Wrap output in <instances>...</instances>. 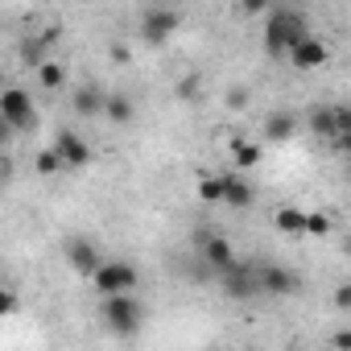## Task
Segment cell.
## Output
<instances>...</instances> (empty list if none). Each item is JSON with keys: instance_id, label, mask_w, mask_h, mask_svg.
Listing matches in <instances>:
<instances>
[{"instance_id": "22", "label": "cell", "mask_w": 351, "mask_h": 351, "mask_svg": "<svg viewBox=\"0 0 351 351\" xmlns=\"http://www.w3.org/2000/svg\"><path fill=\"white\" fill-rule=\"evenodd\" d=\"M228 108H236V112H244L248 108V87H228V99H223Z\"/></svg>"}, {"instance_id": "15", "label": "cell", "mask_w": 351, "mask_h": 351, "mask_svg": "<svg viewBox=\"0 0 351 351\" xmlns=\"http://www.w3.org/2000/svg\"><path fill=\"white\" fill-rule=\"evenodd\" d=\"M273 223L285 236H310V211H302V207H281L273 215Z\"/></svg>"}, {"instance_id": "6", "label": "cell", "mask_w": 351, "mask_h": 351, "mask_svg": "<svg viewBox=\"0 0 351 351\" xmlns=\"http://www.w3.org/2000/svg\"><path fill=\"white\" fill-rule=\"evenodd\" d=\"M195 244H199V265H207L211 273H232L240 261H236V248H232V240H223L219 232H199L195 236Z\"/></svg>"}, {"instance_id": "19", "label": "cell", "mask_w": 351, "mask_h": 351, "mask_svg": "<svg viewBox=\"0 0 351 351\" xmlns=\"http://www.w3.org/2000/svg\"><path fill=\"white\" fill-rule=\"evenodd\" d=\"M34 169L42 173V178H54V173H58V169H66V165H62V157H58L54 149H42V153L34 157Z\"/></svg>"}, {"instance_id": "4", "label": "cell", "mask_w": 351, "mask_h": 351, "mask_svg": "<svg viewBox=\"0 0 351 351\" xmlns=\"http://www.w3.org/2000/svg\"><path fill=\"white\" fill-rule=\"evenodd\" d=\"M0 116H5L9 132L38 128V108H34V95L25 87H5V91H0Z\"/></svg>"}, {"instance_id": "25", "label": "cell", "mask_w": 351, "mask_h": 351, "mask_svg": "<svg viewBox=\"0 0 351 351\" xmlns=\"http://www.w3.org/2000/svg\"><path fill=\"white\" fill-rule=\"evenodd\" d=\"M330 351H351V326H343V330L330 335Z\"/></svg>"}, {"instance_id": "29", "label": "cell", "mask_w": 351, "mask_h": 351, "mask_svg": "<svg viewBox=\"0 0 351 351\" xmlns=\"http://www.w3.org/2000/svg\"><path fill=\"white\" fill-rule=\"evenodd\" d=\"M347 252H351V240H347Z\"/></svg>"}, {"instance_id": "10", "label": "cell", "mask_w": 351, "mask_h": 351, "mask_svg": "<svg viewBox=\"0 0 351 351\" xmlns=\"http://www.w3.org/2000/svg\"><path fill=\"white\" fill-rule=\"evenodd\" d=\"M50 149L62 157V165H66V169H83V165L91 161V145H87L79 132H71V128L54 132V145H50Z\"/></svg>"}, {"instance_id": "27", "label": "cell", "mask_w": 351, "mask_h": 351, "mask_svg": "<svg viewBox=\"0 0 351 351\" xmlns=\"http://www.w3.org/2000/svg\"><path fill=\"white\" fill-rule=\"evenodd\" d=\"M339 149H343V153L351 157V136H343V141H339Z\"/></svg>"}, {"instance_id": "18", "label": "cell", "mask_w": 351, "mask_h": 351, "mask_svg": "<svg viewBox=\"0 0 351 351\" xmlns=\"http://www.w3.org/2000/svg\"><path fill=\"white\" fill-rule=\"evenodd\" d=\"M38 83H42L46 91H58V87L66 83V66H62V62H50V58H46V62L38 66Z\"/></svg>"}, {"instance_id": "17", "label": "cell", "mask_w": 351, "mask_h": 351, "mask_svg": "<svg viewBox=\"0 0 351 351\" xmlns=\"http://www.w3.org/2000/svg\"><path fill=\"white\" fill-rule=\"evenodd\" d=\"M112 124H132V116H136V104L128 99V95H120V91H112L108 95V112H104Z\"/></svg>"}, {"instance_id": "23", "label": "cell", "mask_w": 351, "mask_h": 351, "mask_svg": "<svg viewBox=\"0 0 351 351\" xmlns=\"http://www.w3.org/2000/svg\"><path fill=\"white\" fill-rule=\"evenodd\" d=\"M310 236H330V215L310 211Z\"/></svg>"}, {"instance_id": "8", "label": "cell", "mask_w": 351, "mask_h": 351, "mask_svg": "<svg viewBox=\"0 0 351 351\" xmlns=\"http://www.w3.org/2000/svg\"><path fill=\"white\" fill-rule=\"evenodd\" d=\"M62 256H66V265H71L75 273H83V277H95L99 265H104V252H99L87 236H71V240L62 244Z\"/></svg>"}, {"instance_id": "28", "label": "cell", "mask_w": 351, "mask_h": 351, "mask_svg": "<svg viewBox=\"0 0 351 351\" xmlns=\"http://www.w3.org/2000/svg\"><path fill=\"white\" fill-rule=\"evenodd\" d=\"M285 351H302V347H285Z\"/></svg>"}, {"instance_id": "14", "label": "cell", "mask_w": 351, "mask_h": 351, "mask_svg": "<svg viewBox=\"0 0 351 351\" xmlns=\"http://www.w3.org/2000/svg\"><path fill=\"white\" fill-rule=\"evenodd\" d=\"M219 182H223V203L228 207H236V211H244V207H252V199H256V191L240 178V173H219Z\"/></svg>"}, {"instance_id": "26", "label": "cell", "mask_w": 351, "mask_h": 351, "mask_svg": "<svg viewBox=\"0 0 351 351\" xmlns=\"http://www.w3.org/2000/svg\"><path fill=\"white\" fill-rule=\"evenodd\" d=\"M199 87H203V79H199V75H191V79H186V83H182L178 91H182V99H191V95H195Z\"/></svg>"}, {"instance_id": "24", "label": "cell", "mask_w": 351, "mask_h": 351, "mask_svg": "<svg viewBox=\"0 0 351 351\" xmlns=\"http://www.w3.org/2000/svg\"><path fill=\"white\" fill-rule=\"evenodd\" d=\"M330 302H335V310H351V281H347V285H339V289L330 293Z\"/></svg>"}, {"instance_id": "5", "label": "cell", "mask_w": 351, "mask_h": 351, "mask_svg": "<svg viewBox=\"0 0 351 351\" xmlns=\"http://www.w3.org/2000/svg\"><path fill=\"white\" fill-rule=\"evenodd\" d=\"M91 285H95L99 298H120V293H136L141 273H136V265H128V261H104L99 273L91 277Z\"/></svg>"}, {"instance_id": "11", "label": "cell", "mask_w": 351, "mask_h": 351, "mask_svg": "<svg viewBox=\"0 0 351 351\" xmlns=\"http://www.w3.org/2000/svg\"><path fill=\"white\" fill-rule=\"evenodd\" d=\"M223 289H228L232 298H240V302L256 298V293H261V269H256V265H236L232 273H223Z\"/></svg>"}, {"instance_id": "12", "label": "cell", "mask_w": 351, "mask_h": 351, "mask_svg": "<svg viewBox=\"0 0 351 351\" xmlns=\"http://www.w3.org/2000/svg\"><path fill=\"white\" fill-rule=\"evenodd\" d=\"M326 58H330V46L318 42V38H306V42L289 54V62H293L298 71H318V66H326Z\"/></svg>"}, {"instance_id": "9", "label": "cell", "mask_w": 351, "mask_h": 351, "mask_svg": "<svg viewBox=\"0 0 351 351\" xmlns=\"http://www.w3.org/2000/svg\"><path fill=\"white\" fill-rule=\"evenodd\" d=\"M261 269V293L265 298H289V293H298L302 289V281H298V273H289L285 265H256Z\"/></svg>"}, {"instance_id": "2", "label": "cell", "mask_w": 351, "mask_h": 351, "mask_svg": "<svg viewBox=\"0 0 351 351\" xmlns=\"http://www.w3.org/2000/svg\"><path fill=\"white\" fill-rule=\"evenodd\" d=\"M104 322L112 335L120 339H136L145 326V306L136 293H120V298H104Z\"/></svg>"}, {"instance_id": "1", "label": "cell", "mask_w": 351, "mask_h": 351, "mask_svg": "<svg viewBox=\"0 0 351 351\" xmlns=\"http://www.w3.org/2000/svg\"><path fill=\"white\" fill-rule=\"evenodd\" d=\"M306 38H314L306 13H298V9H269V17H265V50L273 58H289Z\"/></svg>"}, {"instance_id": "13", "label": "cell", "mask_w": 351, "mask_h": 351, "mask_svg": "<svg viewBox=\"0 0 351 351\" xmlns=\"http://www.w3.org/2000/svg\"><path fill=\"white\" fill-rule=\"evenodd\" d=\"M71 108H75L83 120H95V116H104V112H108V91H99L95 83H87V87H79V91H75Z\"/></svg>"}, {"instance_id": "16", "label": "cell", "mask_w": 351, "mask_h": 351, "mask_svg": "<svg viewBox=\"0 0 351 351\" xmlns=\"http://www.w3.org/2000/svg\"><path fill=\"white\" fill-rule=\"evenodd\" d=\"M298 132V116L293 112H273L265 120V141H289Z\"/></svg>"}, {"instance_id": "21", "label": "cell", "mask_w": 351, "mask_h": 351, "mask_svg": "<svg viewBox=\"0 0 351 351\" xmlns=\"http://www.w3.org/2000/svg\"><path fill=\"white\" fill-rule=\"evenodd\" d=\"M199 199L203 203H223V182L219 178H203L199 182Z\"/></svg>"}, {"instance_id": "20", "label": "cell", "mask_w": 351, "mask_h": 351, "mask_svg": "<svg viewBox=\"0 0 351 351\" xmlns=\"http://www.w3.org/2000/svg\"><path fill=\"white\" fill-rule=\"evenodd\" d=\"M256 161H261V149H256V145H248V141H236V145H232V165L248 169V165H256Z\"/></svg>"}, {"instance_id": "7", "label": "cell", "mask_w": 351, "mask_h": 351, "mask_svg": "<svg viewBox=\"0 0 351 351\" xmlns=\"http://www.w3.org/2000/svg\"><path fill=\"white\" fill-rule=\"evenodd\" d=\"M178 25H182V13H178V9H165V5L141 9V38H145L149 46L169 42V34H178Z\"/></svg>"}, {"instance_id": "3", "label": "cell", "mask_w": 351, "mask_h": 351, "mask_svg": "<svg viewBox=\"0 0 351 351\" xmlns=\"http://www.w3.org/2000/svg\"><path fill=\"white\" fill-rule=\"evenodd\" d=\"M306 128L318 141H343V136H351V108H343V104H314L310 116H306Z\"/></svg>"}]
</instances>
